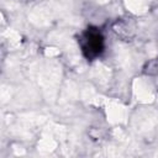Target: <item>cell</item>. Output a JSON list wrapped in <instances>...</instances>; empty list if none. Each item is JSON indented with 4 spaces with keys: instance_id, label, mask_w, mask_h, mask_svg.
Returning <instances> with one entry per match:
<instances>
[{
    "instance_id": "1",
    "label": "cell",
    "mask_w": 158,
    "mask_h": 158,
    "mask_svg": "<svg viewBox=\"0 0 158 158\" xmlns=\"http://www.w3.org/2000/svg\"><path fill=\"white\" fill-rule=\"evenodd\" d=\"M79 46L88 60H93L100 57L105 47V41L101 31L96 27H88L79 37Z\"/></svg>"
}]
</instances>
